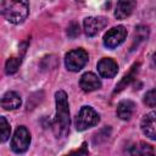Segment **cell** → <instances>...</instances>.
<instances>
[{
  "mask_svg": "<svg viewBox=\"0 0 156 156\" xmlns=\"http://www.w3.org/2000/svg\"><path fill=\"white\" fill-rule=\"evenodd\" d=\"M56 100V117L54 121V132L57 138L66 136L69 129V110L67 94L63 90H58L55 94Z\"/></svg>",
  "mask_w": 156,
  "mask_h": 156,
  "instance_id": "cell-1",
  "label": "cell"
},
{
  "mask_svg": "<svg viewBox=\"0 0 156 156\" xmlns=\"http://www.w3.org/2000/svg\"><path fill=\"white\" fill-rule=\"evenodd\" d=\"M0 12L5 20L13 24L22 23L29 13L28 2L17 0H2L0 1Z\"/></svg>",
  "mask_w": 156,
  "mask_h": 156,
  "instance_id": "cell-2",
  "label": "cell"
},
{
  "mask_svg": "<svg viewBox=\"0 0 156 156\" xmlns=\"http://www.w3.org/2000/svg\"><path fill=\"white\" fill-rule=\"evenodd\" d=\"M99 121H100V117L93 107L83 106L76 117V128L77 130H85L98 124Z\"/></svg>",
  "mask_w": 156,
  "mask_h": 156,
  "instance_id": "cell-3",
  "label": "cell"
},
{
  "mask_svg": "<svg viewBox=\"0 0 156 156\" xmlns=\"http://www.w3.org/2000/svg\"><path fill=\"white\" fill-rule=\"evenodd\" d=\"M87 62H88V52L80 48L71 50L65 57L66 67L68 71H72V72L80 71L85 66Z\"/></svg>",
  "mask_w": 156,
  "mask_h": 156,
  "instance_id": "cell-4",
  "label": "cell"
},
{
  "mask_svg": "<svg viewBox=\"0 0 156 156\" xmlns=\"http://www.w3.org/2000/svg\"><path fill=\"white\" fill-rule=\"evenodd\" d=\"M30 144V134L29 130L24 126H20L11 140V149L16 154H23L28 150Z\"/></svg>",
  "mask_w": 156,
  "mask_h": 156,
  "instance_id": "cell-5",
  "label": "cell"
},
{
  "mask_svg": "<svg viewBox=\"0 0 156 156\" xmlns=\"http://www.w3.org/2000/svg\"><path fill=\"white\" fill-rule=\"evenodd\" d=\"M127 38V29L123 26H117L107 30L104 35V45L108 49H115L121 45Z\"/></svg>",
  "mask_w": 156,
  "mask_h": 156,
  "instance_id": "cell-6",
  "label": "cell"
},
{
  "mask_svg": "<svg viewBox=\"0 0 156 156\" xmlns=\"http://www.w3.org/2000/svg\"><path fill=\"white\" fill-rule=\"evenodd\" d=\"M84 32L88 37L96 35L107 24V18L98 16V17H87L84 20Z\"/></svg>",
  "mask_w": 156,
  "mask_h": 156,
  "instance_id": "cell-7",
  "label": "cell"
},
{
  "mask_svg": "<svg viewBox=\"0 0 156 156\" xmlns=\"http://www.w3.org/2000/svg\"><path fill=\"white\" fill-rule=\"evenodd\" d=\"M98 71L102 78H112L118 72V65L110 57H104L98 62Z\"/></svg>",
  "mask_w": 156,
  "mask_h": 156,
  "instance_id": "cell-8",
  "label": "cell"
},
{
  "mask_svg": "<svg viewBox=\"0 0 156 156\" xmlns=\"http://www.w3.org/2000/svg\"><path fill=\"white\" fill-rule=\"evenodd\" d=\"M141 130L147 138L156 140V111H151L144 116L141 121Z\"/></svg>",
  "mask_w": 156,
  "mask_h": 156,
  "instance_id": "cell-9",
  "label": "cell"
},
{
  "mask_svg": "<svg viewBox=\"0 0 156 156\" xmlns=\"http://www.w3.org/2000/svg\"><path fill=\"white\" fill-rule=\"evenodd\" d=\"M79 85L82 88V90L89 93V91H94V90H98L100 87H101V82L100 79L98 78L96 74L91 73V72H87L84 73L80 79H79Z\"/></svg>",
  "mask_w": 156,
  "mask_h": 156,
  "instance_id": "cell-10",
  "label": "cell"
},
{
  "mask_svg": "<svg viewBox=\"0 0 156 156\" xmlns=\"http://www.w3.org/2000/svg\"><path fill=\"white\" fill-rule=\"evenodd\" d=\"M136 6L135 1H129V0H123V1H118L116 10H115V16L118 20H124L127 18L134 10V7Z\"/></svg>",
  "mask_w": 156,
  "mask_h": 156,
  "instance_id": "cell-11",
  "label": "cell"
},
{
  "mask_svg": "<svg viewBox=\"0 0 156 156\" xmlns=\"http://www.w3.org/2000/svg\"><path fill=\"white\" fill-rule=\"evenodd\" d=\"M21 104H22V100L20 95L15 91H7L6 94H4L1 99V106L5 110H16L21 106Z\"/></svg>",
  "mask_w": 156,
  "mask_h": 156,
  "instance_id": "cell-12",
  "label": "cell"
},
{
  "mask_svg": "<svg viewBox=\"0 0 156 156\" xmlns=\"http://www.w3.org/2000/svg\"><path fill=\"white\" fill-rule=\"evenodd\" d=\"M135 111V104L130 100H123L117 105V116L121 119L128 121Z\"/></svg>",
  "mask_w": 156,
  "mask_h": 156,
  "instance_id": "cell-13",
  "label": "cell"
},
{
  "mask_svg": "<svg viewBox=\"0 0 156 156\" xmlns=\"http://www.w3.org/2000/svg\"><path fill=\"white\" fill-rule=\"evenodd\" d=\"M130 156H155L154 147L150 144L140 141L134 144L130 149Z\"/></svg>",
  "mask_w": 156,
  "mask_h": 156,
  "instance_id": "cell-14",
  "label": "cell"
},
{
  "mask_svg": "<svg viewBox=\"0 0 156 156\" xmlns=\"http://www.w3.org/2000/svg\"><path fill=\"white\" fill-rule=\"evenodd\" d=\"M147 37H149V28L146 26H138L133 35V44L130 46V50H134L135 48H138L140 43L147 39Z\"/></svg>",
  "mask_w": 156,
  "mask_h": 156,
  "instance_id": "cell-15",
  "label": "cell"
},
{
  "mask_svg": "<svg viewBox=\"0 0 156 156\" xmlns=\"http://www.w3.org/2000/svg\"><path fill=\"white\" fill-rule=\"evenodd\" d=\"M138 67H139V63H135V65L130 68V71L128 72V74H126V76L122 78V80L116 85V89H115L113 93H119L121 90H123L124 88H127V85H129V84L134 80L135 73L138 72Z\"/></svg>",
  "mask_w": 156,
  "mask_h": 156,
  "instance_id": "cell-16",
  "label": "cell"
},
{
  "mask_svg": "<svg viewBox=\"0 0 156 156\" xmlns=\"http://www.w3.org/2000/svg\"><path fill=\"white\" fill-rule=\"evenodd\" d=\"M21 65V57H10L5 63V72L7 74H13L17 72Z\"/></svg>",
  "mask_w": 156,
  "mask_h": 156,
  "instance_id": "cell-17",
  "label": "cell"
},
{
  "mask_svg": "<svg viewBox=\"0 0 156 156\" xmlns=\"http://www.w3.org/2000/svg\"><path fill=\"white\" fill-rule=\"evenodd\" d=\"M10 133H11L10 124L6 121V118L4 116H1L0 117V134H1V141L2 143H5L10 138Z\"/></svg>",
  "mask_w": 156,
  "mask_h": 156,
  "instance_id": "cell-18",
  "label": "cell"
},
{
  "mask_svg": "<svg viewBox=\"0 0 156 156\" xmlns=\"http://www.w3.org/2000/svg\"><path fill=\"white\" fill-rule=\"evenodd\" d=\"M110 133H111V128L110 127H106V128L99 130L94 135V144H100V143L107 140V138L110 136Z\"/></svg>",
  "mask_w": 156,
  "mask_h": 156,
  "instance_id": "cell-19",
  "label": "cell"
},
{
  "mask_svg": "<svg viewBox=\"0 0 156 156\" xmlns=\"http://www.w3.org/2000/svg\"><path fill=\"white\" fill-rule=\"evenodd\" d=\"M144 102L149 106V107H155L156 106V89H151L149 90L145 96H144Z\"/></svg>",
  "mask_w": 156,
  "mask_h": 156,
  "instance_id": "cell-20",
  "label": "cell"
},
{
  "mask_svg": "<svg viewBox=\"0 0 156 156\" xmlns=\"http://www.w3.org/2000/svg\"><path fill=\"white\" fill-rule=\"evenodd\" d=\"M80 33V29H79V24L77 22H71V24L68 26L67 28V34L69 38H76L78 37Z\"/></svg>",
  "mask_w": 156,
  "mask_h": 156,
  "instance_id": "cell-21",
  "label": "cell"
},
{
  "mask_svg": "<svg viewBox=\"0 0 156 156\" xmlns=\"http://www.w3.org/2000/svg\"><path fill=\"white\" fill-rule=\"evenodd\" d=\"M87 154H88L87 144H85V143H83V144H82V146H80L78 150H76V151L71 152V154H69V155H67V156H85Z\"/></svg>",
  "mask_w": 156,
  "mask_h": 156,
  "instance_id": "cell-22",
  "label": "cell"
},
{
  "mask_svg": "<svg viewBox=\"0 0 156 156\" xmlns=\"http://www.w3.org/2000/svg\"><path fill=\"white\" fill-rule=\"evenodd\" d=\"M152 62H154V65H156V52L152 55Z\"/></svg>",
  "mask_w": 156,
  "mask_h": 156,
  "instance_id": "cell-23",
  "label": "cell"
}]
</instances>
